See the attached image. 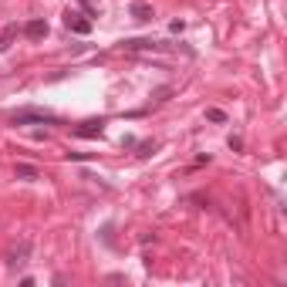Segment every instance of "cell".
Instances as JSON below:
<instances>
[{
	"label": "cell",
	"instance_id": "1",
	"mask_svg": "<svg viewBox=\"0 0 287 287\" xmlns=\"http://www.w3.org/2000/svg\"><path fill=\"white\" fill-rule=\"evenodd\" d=\"M31 122H44V125H57V115L41 112V108H24L14 115V125H31Z\"/></svg>",
	"mask_w": 287,
	"mask_h": 287
},
{
	"label": "cell",
	"instance_id": "6",
	"mask_svg": "<svg viewBox=\"0 0 287 287\" xmlns=\"http://www.w3.org/2000/svg\"><path fill=\"white\" fill-rule=\"evenodd\" d=\"M14 176H17V179H27V182H31V179H41V169H37V166H31V162H17V166H14Z\"/></svg>",
	"mask_w": 287,
	"mask_h": 287
},
{
	"label": "cell",
	"instance_id": "5",
	"mask_svg": "<svg viewBox=\"0 0 287 287\" xmlns=\"http://www.w3.org/2000/svg\"><path fill=\"white\" fill-rule=\"evenodd\" d=\"M101 132H105V122H81L78 125V129H74V135H78V139H98Z\"/></svg>",
	"mask_w": 287,
	"mask_h": 287
},
{
	"label": "cell",
	"instance_id": "10",
	"mask_svg": "<svg viewBox=\"0 0 287 287\" xmlns=\"http://www.w3.org/2000/svg\"><path fill=\"white\" fill-rule=\"evenodd\" d=\"M152 152H156V142H142V146H139V156H142V159L152 156Z\"/></svg>",
	"mask_w": 287,
	"mask_h": 287
},
{
	"label": "cell",
	"instance_id": "8",
	"mask_svg": "<svg viewBox=\"0 0 287 287\" xmlns=\"http://www.w3.org/2000/svg\"><path fill=\"white\" fill-rule=\"evenodd\" d=\"M14 37H17V24L4 27V31H0V51H7L10 44H14Z\"/></svg>",
	"mask_w": 287,
	"mask_h": 287
},
{
	"label": "cell",
	"instance_id": "7",
	"mask_svg": "<svg viewBox=\"0 0 287 287\" xmlns=\"http://www.w3.org/2000/svg\"><path fill=\"white\" fill-rule=\"evenodd\" d=\"M129 14L135 17V20H152V4H146V0H135L129 7Z\"/></svg>",
	"mask_w": 287,
	"mask_h": 287
},
{
	"label": "cell",
	"instance_id": "3",
	"mask_svg": "<svg viewBox=\"0 0 287 287\" xmlns=\"http://www.w3.org/2000/svg\"><path fill=\"white\" fill-rule=\"evenodd\" d=\"M65 27L74 34H91V20L85 14H78V10H68L65 14Z\"/></svg>",
	"mask_w": 287,
	"mask_h": 287
},
{
	"label": "cell",
	"instance_id": "11",
	"mask_svg": "<svg viewBox=\"0 0 287 287\" xmlns=\"http://www.w3.org/2000/svg\"><path fill=\"white\" fill-rule=\"evenodd\" d=\"M230 149H233V152H240V149H243V139H240V135H233V139H230Z\"/></svg>",
	"mask_w": 287,
	"mask_h": 287
},
{
	"label": "cell",
	"instance_id": "2",
	"mask_svg": "<svg viewBox=\"0 0 287 287\" xmlns=\"http://www.w3.org/2000/svg\"><path fill=\"white\" fill-rule=\"evenodd\" d=\"M27 257H31V240H20L7 250V267H20V263H27Z\"/></svg>",
	"mask_w": 287,
	"mask_h": 287
},
{
	"label": "cell",
	"instance_id": "4",
	"mask_svg": "<svg viewBox=\"0 0 287 287\" xmlns=\"http://www.w3.org/2000/svg\"><path fill=\"white\" fill-rule=\"evenodd\" d=\"M24 37H27V41H41V37H48V20L31 17V20L24 24Z\"/></svg>",
	"mask_w": 287,
	"mask_h": 287
},
{
	"label": "cell",
	"instance_id": "9",
	"mask_svg": "<svg viewBox=\"0 0 287 287\" xmlns=\"http://www.w3.org/2000/svg\"><path fill=\"white\" fill-rule=\"evenodd\" d=\"M206 118L210 122H227V112L223 108H206Z\"/></svg>",
	"mask_w": 287,
	"mask_h": 287
}]
</instances>
